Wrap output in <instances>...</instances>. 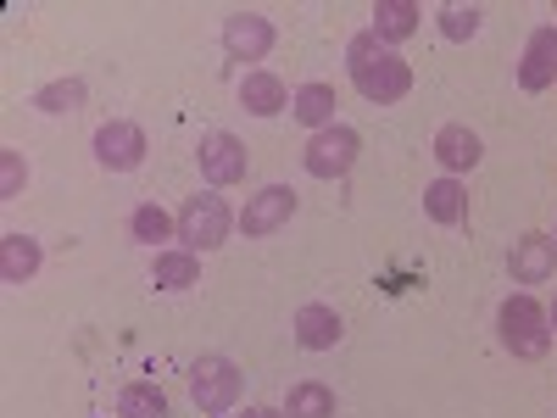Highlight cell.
<instances>
[{
    "label": "cell",
    "mask_w": 557,
    "mask_h": 418,
    "mask_svg": "<svg viewBox=\"0 0 557 418\" xmlns=\"http://www.w3.org/2000/svg\"><path fill=\"white\" fill-rule=\"evenodd\" d=\"M346 73H351V89L368 107H396V101L412 96V67L391 51L374 28H362V34L346 39Z\"/></svg>",
    "instance_id": "6da1fadb"
},
{
    "label": "cell",
    "mask_w": 557,
    "mask_h": 418,
    "mask_svg": "<svg viewBox=\"0 0 557 418\" xmlns=\"http://www.w3.org/2000/svg\"><path fill=\"white\" fill-rule=\"evenodd\" d=\"M496 341L502 352H513L519 362H541L552 352V318L530 291H513L496 307Z\"/></svg>",
    "instance_id": "7a4b0ae2"
},
{
    "label": "cell",
    "mask_w": 557,
    "mask_h": 418,
    "mask_svg": "<svg viewBox=\"0 0 557 418\" xmlns=\"http://www.w3.org/2000/svg\"><path fill=\"white\" fill-rule=\"evenodd\" d=\"M228 229H240V212L228 207L218 190H196L190 201L178 207V246L196 251V257L228 246Z\"/></svg>",
    "instance_id": "3957f363"
},
{
    "label": "cell",
    "mask_w": 557,
    "mask_h": 418,
    "mask_svg": "<svg viewBox=\"0 0 557 418\" xmlns=\"http://www.w3.org/2000/svg\"><path fill=\"white\" fill-rule=\"evenodd\" d=\"M246 396V368L223 352H207L190 362V402L207 413V418H223L235 413V402Z\"/></svg>",
    "instance_id": "277c9868"
},
{
    "label": "cell",
    "mask_w": 557,
    "mask_h": 418,
    "mask_svg": "<svg viewBox=\"0 0 557 418\" xmlns=\"http://www.w3.org/2000/svg\"><path fill=\"white\" fill-rule=\"evenodd\" d=\"M196 168H201V179L212 184V190H235V184H246V173H251V151H246L240 134L212 128L196 146Z\"/></svg>",
    "instance_id": "5b68a950"
},
{
    "label": "cell",
    "mask_w": 557,
    "mask_h": 418,
    "mask_svg": "<svg viewBox=\"0 0 557 418\" xmlns=\"http://www.w3.org/2000/svg\"><path fill=\"white\" fill-rule=\"evenodd\" d=\"M362 157V134L351 123H330V128H318L307 139V151H301V168L312 179H346Z\"/></svg>",
    "instance_id": "8992f818"
},
{
    "label": "cell",
    "mask_w": 557,
    "mask_h": 418,
    "mask_svg": "<svg viewBox=\"0 0 557 418\" xmlns=\"http://www.w3.org/2000/svg\"><path fill=\"white\" fill-rule=\"evenodd\" d=\"M296 207H301V196L290 190V184H262V190L246 196V207H240V235H246V241L278 235V229L296 218Z\"/></svg>",
    "instance_id": "52a82bcc"
},
{
    "label": "cell",
    "mask_w": 557,
    "mask_h": 418,
    "mask_svg": "<svg viewBox=\"0 0 557 418\" xmlns=\"http://www.w3.org/2000/svg\"><path fill=\"white\" fill-rule=\"evenodd\" d=\"M146 151H151V139L134 118H112V123L96 128V162L107 173H134L139 162H146Z\"/></svg>",
    "instance_id": "ba28073f"
},
{
    "label": "cell",
    "mask_w": 557,
    "mask_h": 418,
    "mask_svg": "<svg viewBox=\"0 0 557 418\" xmlns=\"http://www.w3.org/2000/svg\"><path fill=\"white\" fill-rule=\"evenodd\" d=\"M273 23L262 17V12H251V7H235L223 17V57L228 62H262L268 51H273Z\"/></svg>",
    "instance_id": "9c48e42d"
},
{
    "label": "cell",
    "mask_w": 557,
    "mask_h": 418,
    "mask_svg": "<svg viewBox=\"0 0 557 418\" xmlns=\"http://www.w3.org/2000/svg\"><path fill=\"white\" fill-rule=\"evenodd\" d=\"M557 84V23H541L524 39V57H519V89L524 96H541V89Z\"/></svg>",
    "instance_id": "30bf717a"
},
{
    "label": "cell",
    "mask_w": 557,
    "mask_h": 418,
    "mask_svg": "<svg viewBox=\"0 0 557 418\" xmlns=\"http://www.w3.org/2000/svg\"><path fill=\"white\" fill-rule=\"evenodd\" d=\"M552 273H557V241L552 235L513 241V251H507V279H513V285H546Z\"/></svg>",
    "instance_id": "8fae6325"
},
{
    "label": "cell",
    "mask_w": 557,
    "mask_h": 418,
    "mask_svg": "<svg viewBox=\"0 0 557 418\" xmlns=\"http://www.w3.org/2000/svg\"><path fill=\"white\" fill-rule=\"evenodd\" d=\"M290 335H296V346H301V352H335V346H341V335H346V323H341V312H335V307L307 302V307H296V318H290Z\"/></svg>",
    "instance_id": "7c38bea8"
},
{
    "label": "cell",
    "mask_w": 557,
    "mask_h": 418,
    "mask_svg": "<svg viewBox=\"0 0 557 418\" xmlns=\"http://www.w3.org/2000/svg\"><path fill=\"white\" fill-rule=\"evenodd\" d=\"M435 162L451 173V179H462V173H474L480 162H485V146H480V134L469 128V123H441L435 128Z\"/></svg>",
    "instance_id": "4fadbf2b"
},
{
    "label": "cell",
    "mask_w": 557,
    "mask_h": 418,
    "mask_svg": "<svg viewBox=\"0 0 557 418\" xmlns=\"http://www.w3.org/2000/svg\"><path fill=\"white\" fill-rule=\"evenodd\" d=\"M290 89H285V78L278 73H268V67H251L246 78H240V107L251 112V118H278V112H290Z\"/></svg>",
    "instance_id": "5bb4252c"
},
{
    "label": "cell",
    "mask_w": 557,
    "mask_h": 418,
    "mask_svg": "<svg viewBox=\"0 0 557 418\" xmlns=\"http://www.w3.org/2000/svg\"><path fill=\"white\" fill-rule=\"evenodd\" d=\"M424 218L441 223V229H457V223H469V184L441 173L424 184Z\"/></svg>",
    "instance_id": "9a60e30c"
},
{
    "label": "cell",
    "mask_w": 557,
    "mask_h": 418,
    "mask_svg": "<svg viewBox=\"0 0 557 418\" xmlns=\"http://www.w3.org/2000/svg\"><path fill=\"white\" fill-rule=\"evenodd\" d=\"M39 262H45V246L34 235H23V229H7V235H0V279H7V285H28V279L39 273Z\"/></svg>",
    "instance_id": "2e32d148"
},
{
    "label": "cell",
    "mask_w": 557,
    "mask_h": 418,
    "mask_svg": "<svg viewBox=\"0 0 557 418\" xmlns=\"http://www.w3.org/2000/svg\"><path fill=\"white\" fill-rule=\"evenodd\" d=\"M368 28H374V34L391 45V51H396L401 39H412L418 28H424V7H418V0H380V7H374V23H368Z\"/></svg>",
    "instance_id": "e0dca14e"
},
{
    "label": "cell",
    "mask_w": 557,
    "mask_h": 418,
    "mask_svg": "<svg viewBox=\"0 0 557 418\" xmlns=\"http://www.w3.org/2000/svg\"><path fill=\"white\" fill-rule=\"evenodd\" d=\"M151 285H157V291H190V285H201V257L184 251V246L157 251V257H151Z\"/></svg>",
    "instance_id": "ac0fdd59"
},
{
    "label": "cell",
    "mask_w": 557,
    "mask_h": 418,
    "mask_svg": "<svg viewBox=\"0 0 557 418\" xmlns=\"http://www.w3.org/2000/svg\"><path fill=\"white\" fill-rule=\"evenodd\" d=\"M128 235H134L139 246H151V251H168L162 241H178V212H168V207H157V201H139V207L128 212Z\"/></svg>",
    "instance_id": "d6986e66"
},
{
    "label": "cell",
    "mask_w": 557,
    "mask_h": 418,
    "mask_svg": "<svg viewBox=\"0 0 557 418\" xmlns=\"http://www.w3.org/2000/svg\"><path fill=\"white\" fill-rule=\"evenodd\" d=\"M335 107H341L335 84L312 78V84H301V89H296V101H290V118H296V123H307V128L318 134V128H330V123H335Z\"/></svg>",
    "instance_id": "ffe728a7"
},
{
    "label": "cell",
    "mask_w": 557,
    "mask_h": 418,
    "mask_svg": "<svg viewBox=\"0 0 557 418\" xmlns=\"http://www.w3.org/2000/svg\"><path fill=\"white\" fill-rule=\"evenodd\" d=\"M84 101H89V84H84L78 73L51 78V84H39V89H34V112H45V118H73Z\"/></svg>",
    "instance_id": "44dd1931"
},
{
    "label": "cell",
    "mask_w": 557,
    "mask_h": 418,
    "mask_svg": "<svg viewBox=\"0 0 557 418\" xmlns=\"http://www.w3.org/2000/svg\"><path fill=\"white\" fill-rule=\"evenodd\" d=\"M335 385L323 380H296L290 396H285V418H335Z\"/></svg>",
    "instance_id": "7402d4cb"
},
{
    "label": "cell",
    "mask_w": 557,
    "mask_h": 418,
    "mask_svg": "<svg viewBox=\"0 0 557 418\" xmlns=\"http://www.w3.org/2000/svg\"><path fill=\"white\" fill-rule=\"evenodd\" d=\"M117 418H168V396L151 380H128L117 391Z\"/></svg>",
    "instance_id": "603a6c76"
},
{
    "label": "cell",
    "mask_w": 557,
    "mask_h": 418,
    "mask_svg": "<svg viewBox=\"0 0 557 418\" xmlns=\"http://www.w3.org/2000/svg\"><path fill=\"white\" fill-rule=\"evenodd\" d=\"M435 23H441V34H446L451 45H462V39H474V34L485 28V12H480V7H457V0H451V7L435 12Z\"/></svg>",
    "instance_id": "cb8c5ba5"
},
{
    "label": "cell",
    "mask_w": 557,
    "mask_h": 418,
    "mask_svg": "<svg viewBox=\"0 0 557 418\" xmlns=\"http://www.w3.org/2000/svg\"><path fill=\"white\" fill-rule=\"evenodd\" d=\"M28 190V162L17 146H0V201H17Z\"/></svg>",
    "instance_id": "d4e9b609"
},
{
    "label": "cell",
    "mask_w": 557,
    "mask_h": 418,
    "mask_svg": "<svg viewBox=\"0 0 557 418\" xmlns=\"http://www.w3.org/2000/svg\"><path fill=\"white\" fill-rule=\"evenodd\" d=\"M240 418H285V407H246Z\"/></svg>",
    "instance_id": "484cf974"
},
{
    "label": "cell",
    "mask_w": 557,
    "mask_h": 418,
    "mask_svg": "<svg viewBox=\"0 0 557 418\" xmlns=\"http://www.w3.org/2000/svg\"><path fill=\"white\" fill-rule=\"evenodd\" d=\"M546 318H552V335H557V302H552V307H546Z\"/></svg>",
    "instance_id": "4316f807"
},
{
    "label": "cell",
    "mask_w": 557,
    "mask_h": 418,
    "mask_svg": "<svg viewBox=\"0 0 557 418\" xmlns=\"http://www.w3.org/2000/svg\"><path fill=\"white\" fill-rule=\"evenodd\" d=\"M552 17H557V7H552Z\"/></svg>",
    "instance_id": "83f0119b"
},
{
    "label": "cell",
    "mask_w": 557,
    "mask_h": 418,
    "mask_svg": "<svg viewBox=\"0 0 557 418\" xmlns=\"http://www.w3.org/2000/svg\"><path fill=\"white\" fill-rule=\"evenodd\" d=\"M552 241H557V235H552Z\"/></svg>",
    "instance_id": "f1b7e54d"
}]
</instances>
